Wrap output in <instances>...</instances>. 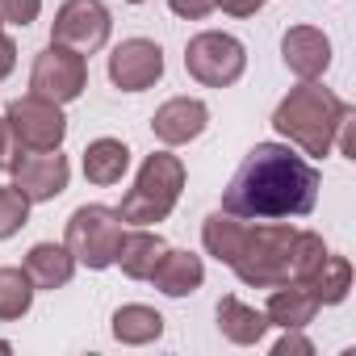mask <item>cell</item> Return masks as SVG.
Returning a JSON list of instances; mask_svg holds the SVG:
<instances>
[{"instance_id": "cell-20", "label": "cell", "mask_w": 356, "mask_h": 356, "mask_svg": "<svg viewBox=\"0 0 356 356\" xmlns=\"http://www.w3.org/2000/svg\"><path fill=\"white\" fill-rule=\"evenodd\" d=\"M163 335V314L151 310V306H122L113 310V339L118 343H130V348H143V343H155Z\"/></svg>"}, {"instance_id": "cell-26", "label": "cell", "mask_w": 356, "mask_h": 356, "mask_svg": "<svg viewBox=\"0 0 356 356\" xmlns=\"http://www.w3.org/2000/svg\"><path fill=\"white\" fill-rule=\"evenodd\" d=\"M273 356H314V343H310L302 331H285V335L273 343Z\"/></svg>"}, {"instance_id": "cell-14", "label": "cell", "mask_w": 356, "mask_h": 356, "mask_svg": "<svg viewBox=\"0 0 356 356\" xmlns=\"http://www.w3.org/2000/svg\"><path fill=\"white\" fill-rule=\"evenodd\" d=\"M314 314H318V298L310 293V285H277L264 302L268 327H281V331H302L314 323Z\"/></svg>"}, {"instance_id": "cell-2", "label": "cell", "mask_w": 356, "mask_h": 356, "mask_svg": "<svg viewBox=\"0 0 356 356\" xmlns=\"http://www.w3.org/2000/svg\"><path fill=\"white\" fill-rule=\"evenodd\" d=\"M323 260H327L323 235L298 231L285 222H248L243 218L227 268L252 289H277V285H310V277L318 273Z\"/></svg>"}, {"instance_id": "cell-5", "label": "cell", "mask_w": 356, "mask_h": 356, "mask_svg": "<svg viewBox=\"0 0 356 356\" xmlns=\"http://www.w3.org/2000/svg\"><path fill=\"white\" fill-rule=\"evenodd\" d=\"M118 243H122V214L118 210H109V206H80L67 218L63 248L76 256V264L101 273V268L113 264Z\"/></svg>"}, {"instance_id": "cell-30", "label": "cell", "mask_w": 356, "mask_h": 356, "mask_svg": "<svg viewBox=\"0 0 356 356\" xmlns=\"http://www.w3.org/2000/svg\"><path fill=\"white\" fill-rule=\"evenodd\" d=\"M0 352H13V343H9V339H0Z\"/></svg>"}, {"instance_id": "cell-7", "label": "cell", "mask_w": 356, "mask_h": 356, "mask_svg": "<svg viewBox=\"0 0 356 356\" xmlns=\"http://www.w3.org/2000/svg\"><path fill=\"white\" fill-rule=\"evenodd\" d=\"M109 30H113V17L101 0H63L55 22H51V42L80 51V55H92L109 42Z\"/></svg>"}, {"instance_id": "cell-28", "label": "cell", "mask_w": 356, "mask_h": 356, "mask_svg": "<svg viewBox=\"0 0 356 356\" xmlns=\"http://www.w3.org/2000/svg\"><path fill=\"white\" fill-rule=\"evenodd\" d=\"M214 9H222L231 17H256L264 9V0H214Z\"/></svg>"}, {"instance_id": "cell-24", "label": "cell", "mask_w": 356, "mask_h": 356, "mask_svg": "<svg viewBox=\"0 0 356 356\" xmlns=\"http://www.w3.org/2000/svg\"><path fill=\"white\" fill-rule=\"evenodd\" d=\"M42 13V0H0V26H30Z\"/></svg>"}, {"instance_id": "cell-25", "label": "cell", "mask_w": 356, "mask_h": 356, "mask_svg": "<svg viewBox=\"0 0 356 356\" xmlns=\"http://www.w3.org/2000/svg\"><path fill=\"white\" fill-rule=\"evenodd\" d=\"M22 138H17V130H13V122L9 118H0V172H13L17 168V159H22Z\"/></svg>"}, {"instance_id": "cell-15", "label": "cell", "mask_w": 356, "mask_h": 356, "mask_svg": "<svg viewBox=\"0 0 356 356\" xmlns=\"http://www.w3.org/2000/svg\"><path fill=\"white\" fill-rule=\"evenodd\" d=\"M151 281H155V289L168 293V298H189V293L202 289L206 264H202V256H193V252H176V248H168V252L159 256Z\"/></svg>"}, {"instance_id": "cell-21", "label": "cell", "mask_w": 356, "mask_h": 356, "mask_svg": "<svg viewBox=\"0 0 356 356\" xmlns=\"http://www.w3.org/2000/svg\"><path fill=\"white\" fill-rule=\"evenodd\" d=\"M352 289V260L348 256H331L318 264V273L310 277V293L318 298V306H339Z\"/></svg>"}, {"instance_id": "cell-10", "label": "cell", "mask_w": 356, "mask_h": 356, "mask_svg": "<svg viewBox=\"0 0 356 356\" xmlns=\"http://www.w3.org/2000/svg\"><path fill=\"white\" fill-rule=\"evenodd\" d=\"M163 76V51L151 38H126L109 55V80L122 92H143Z\"/></svg>"}, {"instance_id": "cell-29", "label": "cell", "mask_w": 356, "mask_h": 356, "mask_svg": "<svg viewBox=\"0 0 356 356\" xmlns=\"http://www.w3.org/2000/svg\"><path fill=\"white\" fill-rule=\"evenodd\" d=\"M13 67H17V42L5 34V26H0V80L13 76Z\"/></svg>"}, {"instance_id": "cell-3", "label": "cell", "mask_w": 356, "mask_h": 356, "mask_svg": "<svg viewBox=\"0 0 356 356\" xmlns=\"http://www.w3.org/2000/svg\"><path fill=\"white\" fill-rule=\"evenodd\" d=\"M348 109L352 105L339 101L331 88H323L314 80H302L298 88H289L281 97V105L273 113V126H277V134L289 147H298L310 159H323V155H331L335 130H339V122H343Z\"/></svg>"}, {"instance_id": "cell-9", "label": "cell", "mask_w": 356, "mask_h": 356, "mask_svg": "<svg viewBox=\"0 0 356 356\" xmlns=\"http://www.w3.org/2000/svg\"><path fill=\"white\" fill-rule=\"evenodd\" d=\"M5 118L13 122V130H17V138H22L26 151H55V147H63V138H67L63 105H55V101H47V97H34V92H30V97H17Z\"/></svg>"}, {"instance_id": "cell-1", "label": "cell", "mask_w": 356, "mask_h": 356, "mask_svg": "<svg viewBox=\"0 0 356 356\" xmlns=\"http://www.w3.org/2000/svg\"><path fill=\"white\" fill-rule=\"evenodd\" d=\"M323 176L289 143H256L222 189V210L248 222L306 218L318 202Z\"/></svg>"}, {"instance_id": "cell-4", "label": "cell", "mask_w": 356, "mask_h": 356, "mask_svg": "<svg viewBox=\"0 0 356 356\" xmlns=\"http://www.w3.org/2000/svg\"><path fill=\"white\" fill-rule=\"evenodd\" d=\"M181 189H185V163H181V155L155 151V155L143 159V168L134 176V189H126L118 214H122V222H134V227L163 222L176 210V202H181Z\"/></svg>"}, {"instance_id": "cell-27", "label": "cell", "mask_w": 356, "mask_h": 356, "mask_svg": "<svg viewBox=\"0 0 356 356\" xmlns=\"http://www.w3.org/2000/svg\"><path fill=\"white\" fill-rule=\"evenodd\" d=\"M168 9L185 22H202V17L214 13V0H168Z\"/></svg>"}, {"instance_id": "cell-22", "label": "cell", "mask_w": 356, "mask_h": 356, "mask_svg": "<svg viewBox=\"0 0 356 356\" xmlns=\"http://www.w3.org/2000/svg\"><path fill=\"white\" fill-rule=\"evenodd\" d=\"M34 293L38 289L26 277V268H0V323H13V318L30 314Z\"/></svg>"}, {"instance_id": "cell-18", "label": "cell", "mask_w": 356, "mask_h": 356, "mask_svg": "<svg viewBox=\"0 0 356 356\" xmlns=\"http://www.w3.org/2000/svg\"><path fill=\"white\" fill-rule=\"evenodd\" d=\"M130 172V147L122 138H92L84 147V176H88V185H118L122 176Z\"/></svg>"}, {"instance_id": "cell-17", "label": "cell", "mask_w": 356, "mask_h": 356, "mask_svg": "<svg viewBox=\"0 0 356 356\" xmlns=\"http://www.w3.org/2000/svg\"><path fill=\"white\" fill-rule=\"evenodd\" d=\"M76 273V256L63 243H34L26 252V277L34 289H63Z\"/></svg>"}, {"instance_id": "cell-13", "label": "cell", "mask_w": 356, "mask_h": 356, "mask_svg": "<svg viewBox=\"0 0 356 356\" xmlns=\"http://www.w3.org/2000/svg\"><path fill=\"white\" fill-rule=\"evenodd\" d=\"M281 59L298 80H318L331 67V38L314 26H289L281 38Z\"/></svg>"}, {"instance_id": "cell-19", "label": "cell", "mask_w": 356, "mask_h": 356, "mask_svg": "<svg viewBox=\"0 0 356 356\" xmlns=\"http://www.w3.org/2000/svg\"><path fill=\"white\" fill-rule=\"evenodd\" d=\"M218 331L231 339V343H260L264 339V331H268V318H264V310H256V306H248V302H239V298H222L218 302Z\"/></svg>"}, {"instance_id": "cell-11", "label": "cell", "mask_w": 356, "mask_h": 356, "mask_svg": "<svg viewBox=\"0 0 356 356\" xmlns=\"http://www.w3.org/2000/svg\"><path fill=\"white\" fill-rule=\"evenodd\" d=\"M72 181V163L67 155L55 151H34V155H22L17 168H13V185L22 189V197L34 206V202H55Z\"/></svg>"}, {"instance_id": "cell-8", "label": "cell", "mask_w": 356, "mask_h": 356, "mask_svg": "<svg viewBox=\"0 0 356 356\" xmlns=\"http://www.w3.org/2000/svg\"><path fill=\"white\" fill-rule=\"evenodd\" d=\"M84 88H88V63H84L80 51H67V47H55V42L47 51H38L34 72H30V92L34 97H47L55 105H67Z\"/></svg>"}, {"instance_id": "cell-23", "label": "cell", "mask_w": 356, "mask_h": 356, "mask_svg": "<svg viewBox=\"0 0 356 356\" xmlns=\"http://www.w3.org/2000/svg\"><path fill=\"white\" fill-rule=\"evenodd\" d=\"M30 222V202L17 185H0V239H13Z\"/></svg>"}, {"instance_id": "cell-31", "label": "cell", "mask_w": 356, "mask_h": 356, "mask_svg": "<svg viewBox=\"0 0 356 356\" xmlns=\"http://www.w3.org/2000/svg\"><path fill=\"white\" fill-rule=\"evenodd\" d=\"M130 5H143V0H130Z\"/></svg>"}, {"instance_id": "cell-16", "label": "cell", "mask_w": 356, "mask_h": 356, "mask_svg": "<svg viewBox=\"0 0 356 356\" xmlns=\"http://www.w3.org/2000/svg\"><path fill=\"white\" fill-rule=\"evenodd\" d=\"M163 252H168L163 235L138 227V231H122V243H118L113 264H122V273H126L130 281H151V273H155V264H159Z\"/></svg>"}, {"instance_id": "cell-12", "label": "cell", "mask_w": 356, "mask_h": 356, "mask_svg": "<svg viewBox=\"0 0 356 356\" xmlns=\"http://www.w3.org/2000/svg\"><path fill=\"white\" fill-rule=\"evenodd\" d=\"M206 126H210V109H206V101H197V97H172V101H163V105L155 109V118H151V130H155V138H159L163 147H185V143H193Z\"/></svg>"}, {"instance_id": "cell-6", "label": "cell", "mask_w": 356, "mask_h": 356, "mask_svg": "<svg viewBox=\"0 0 356 356\" xmlns=\"http://www.w3.org/2000/svg\"><path fill=\"white\" fill-rule=\"evenodd\" d=\"M185 72L206 88H231L248 72V47L235 34L202 30L185 47Z\"/></svg>"}]
</instances>
